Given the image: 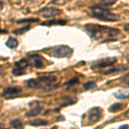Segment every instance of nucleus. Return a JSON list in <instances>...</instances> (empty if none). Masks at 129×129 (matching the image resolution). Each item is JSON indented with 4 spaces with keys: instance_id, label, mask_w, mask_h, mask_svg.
Listing matches in <instances>:
<instances>
[{
    "instance_id": "f257e3e1",
    "label": "nucleus",
    "mask_w": 129,
    "mask_h": 129,
    "mask_svg": "<svg viewBox=\"0 0 129 129\" xmlns=\"http://www.w3.org/2000/svg\"><path fill=\"white\" fill-rule=\"evenodd\" d=\"M84 28L87 34L95 41H99L103 39L104 35H106L108 38H109V41H112L111 38L116 37L120 33L118 28H109V27L106 26H101V25H95L91 23L85 24L84 26Z\"/></svg>"
},
{
    "instance_id": "f03ea898",
    "label": "nucleus",
    "mask_w": 129,
    "mask_h": 129,
    "mask_svg": "<svg viewBox=\"0 0 129 129\" xmlns=\"http://www.w3.org/2000/svg\"><path fill=\"white\" fill-rule=\"evenodd\" d=\"M91 16L100 21L103 22H115L119 20V17L116 14L110 11L108 8L101 5H95L89 8Z\"/></svg>"
},
{
    "instance_id": "7ed1b4c3",
    "label": "nucleus",
    "mask_w": 129,
    "mask_h": 129,
    "mask_svg": "<svg viewBox=\"0 0 129 129\" xmlns=\"http://www.w3.org/2000/svg\"><path fill=\"white\" fill-rule=\"evenodd\" d=\"M52 53L55 58H69L73 53V49L66 45H59L52 49Z\"/></svg>"
},
{
    "instance_id": "20e7f679",
    "label": "nucleus",
    "mask_w": 129,
    "mask_h": 129,
    "mask_svg": "<svg viewBox=\"0 0 129 129\" xmlns=\"http://www.w3.org/2000/svg\"><path fill=\"white\" fill-rule=\"evenodd\" d=\"M116 62H117V58L115 57L103 58V59H98L97 61L94 62L91 66V68L92 69H103V68L112 66Z\"/></svg>"
},
{
    "instance_id": "39448f33",
    "label": "nucleus",
    "mask_w": 129,
    "mask_h": 129,
    "mask_svg": "<svg viewBox=\"0 0 129 129\" xmlns=\"http://www.w3.org/2000/svg\"><path fill=\"white\" fill-rule=\"evenodd\" d=\"M103 116V110L100 107H94L89 109L88 113V121L89 124H94L99 121Z\"/></svg>"
},
{
    "instance_id": "423d86ee",
    "label": "nucleus",
    "mask_w": 129,
    "mask_h": 129,
    "mask_svg": "<svg viewBox=\"0 0 129 129\" xmlns=\"http://www.w3.org/2000/svg\"><path fill=\"white\" fill-rule=\"evenodd\" d=\"M39 13L41 14V16L44 18H53L55 16L60 15L62 13V10L58 9V8H53V7H46L41 9Z\"/></svg>"
},
{
    "instance_id": "0eeeda50",
    "label": "nucleus",
    "mask_w": 129,
    "mask_h": 129,
    "mask_svg": "<svg viewBox=\"0 0 129 129\" xmlns=\"http://www.w3.org/2000/svg\"><path fill=\"white\" fill-rule=\"evenodd\" d=\"M22 91V89L21 88V87L8 86L4 89L3 92H2V95H3V96L9 99V98H12V97L16 96V95H19Z\"/></svg>"
},
{
    "instance_id": "6e6552de",
    "label": "nucleus",
    "mask_w": 129,
    "mask_h": 129,
    "mask_svg": "<svg viewBox=\"0 0 129 129\" xmlns=\"http://www.w3.org/2000/svg\"><path fill=\"white\" fill-rule=\"evenodd\" d=\"M28 59H29V63L37 69H41L44 67V59L41 56L37 54V53L29 54Z\"/></svg>"
},
{
    "instance_id": "1a4fd4ad",
    "label": "nucleus",
    "mask_w": 129,
    "mask_h": 129,
    "mask_svg": "<svg viewBox=\"0 0 129 129\" xmlns=\"http://www.w3.org/2000/svg\"><path fill=\"white\" fill-rule=\"evenodd\" d=\"M129 68L128 66H126V64H120V66H116V67H113L111 69L108 70V71H105L103 72L104 75H114V74H117V73H120L121 72H125L126 70H127Z\"/></svg>"
},
{
    "instance_id": "9d476101",
    "label": "nucleus",
    "mask_w": 129,
    "mask_h": 129,
    "mask_svg": "<svg viewBox=\"0 0 129 129\" xmlns=\"http://www.w3.org/2000/svg\"><path fill=\"white\" fill-rule=\"evenodd\" d=\"M26 86L29 89H41L43 87L42 84L40 82V80L38 78H31L28 79V81H26Z\"/></svg>"
},
{
    "instance_id": "9b49d317",
    "label": "nucleus",
    "mask_w": 129,
    "mask_h": 129,
    "mask_svg": "<svg viewBox=\"0 0 129 129\" xmlns=\"http://www.w3.org/2000/svg\"><path fill=\"white\" fill-rule=\"evenodd\" d=\"M38 79L40 80V82L42 84L43 87H44V86H46V85L53 84L57 78H56V77H54V76H44V77L38 78Z\"/></svg>"
},
{
    "instance_id": "f8f14e48",
    "label": "nucleus",
    "mask_w": 129,
    "mask_h": 129,
    "mask_svg": "<svg viewBox=\"0 0 129 129\" xmlns=\"http://www.w3.org/2000/svg\"><path fill=\"white\" fill-rule=\"evenodd\" d=\"M41 111H42V106L37 105L35 108H33L32 109H30L29 111H27L25 113V116H27V117H34V116H37L38 114H40Z\"/></svg>"
},
{
    "instance_id": "ddd939ff",
    "label": "nucleus",
    "mask_w": 129,
    "mask_h": 129,
    "mask_svg": "<svg viewBox=\"0 0 129 129\" xmlns=\"http://www.w3.org/2000/svg\"><path fill=\"white\" fill-rule=\"evenodd\" d=\"M66 20H62V19H58V20H50L47 22H41V25L42 26H54V25H59V26H64L66 24Z\"/></svg>"
},
{
    "instance_id": "4468645a",
    "label": "nucleus",
    "mask_w": 129,
    "mask_h": 129,
    "mask_svg": "<svg viewBox=\"0 0 129 129\" xmlns=\"http://www.w3.org/2000/svg\"><path fill=\"white\" fill-rule=\"evenodd\" d=\"M114 96L117 99H126L129 97V90H126V89H118L117 91L114 93Z\"/></svg>"
},
{
    "instance_id": "2eb2a0df",
    "label": "nucleus",
    "mask_w": 129,
    "mask_h": 129,
    "mask_svg": "<svg viewBox=\"0 0 129 129\" xmlns=\"http://www.w3.org/2000/svg\"><path fill=\"white\" fill-rule=\"evenodd\" d=\"M28 64H29V63H28L27 59H19L18 61H16L15 63V67L16 68V69L24 71L28 66Z\"/></svg>"
},
{
    "instance_id": "dca6fc26",
    "label": "nucleus",
    "mask_w": 129,
    "mask_h": 129,
    "mask_svg": "<svg viewBox=\"0 0 129 129\" xmlns=\"http://www.w3.org/2000/svg\"><path fill=\"white\" fill-rule=\"evenodd\" d=\"M125 106H126V104H124V103H114V104H112L109 108V111L111 112V113L118 112V111H120V110L123 109L124 108H125Z\"/></svg>"
},
{
    "instance_id": "f3484780",
    "label": "nucleus",
    "mask_w": 129,
    "mask_h": 129,
    "mask_svg": "<svg viewBox=\"0 0 129 129\" xmlns=\"http://www.w3.org/2000/svg\"><path fill=\"white\" fill-rule=\"evenodd\" d=\"M77 102V98H72L71 96H66L62 99V103L60 104V107H66V106L73 104Z\"/></svg>"
},
{
    "instance_id": "a211bd4d",
    "label": "nucleus",
    "mask_w": 129,
    "mask_h": 129,
    "mask_svg": "<svg viewBox=\"0 0 129 129\" xmlns=\"http://www.w3.org/2000/svg\"><path fill=\"white\" fill-rule=\"evenodd\" d=\"M6 47H8L9 48H16V47L18 46V41L16 40V38H13V37H10L9 39L7 40L5 43Z\"/></svg>"
},
{
    "instance_id": "6ab92c4d",
    "label": "nucleus",
    "mask_w": 129,
    "mask_h": 129,
    "mask_svg": "<svg viewBox=\"0 0 129 129\" xmlns=\"http://www.w3.org/2000/svg\"><path fill=\"white\" fill-rule=\"evenodd\" d=\"M10 126L14 129H24L23 124L20 119H14L10 121Z\"/></svg>"
},
{
    "instance_id": "aec40b11",
    "label": "nucleus",
    "mask_w": 129,
    "mask_h": 129,
    "mask_svg": "<svg viewBox=\"0 0 129 129\" xmlns=\"http://www.w3.org/2000/svg\"><path fill=\"white\" fill-rule=\"evenodd\" d=\"M30 126H47L48 125V121L47 120H43V119H38V120H35L33 121L29 122Z\"/></svg>"
},
{
    "instance_id": "412c9836",
    "label": "nucleus",
    "mask_w": 129,
    "mask_h": 129,
    "mask_svg": "<svg viewBox=\"0 0 129 129\" xmlns=\"http://www.w3.org/2000/svg\"><path fill=\"white\" fill-rule=\"evenodd\" d=\"M78 84H79V79L75 77V78H71V79L69 81H67L66 83H64V88H70V87L73 86V85H76Z\"/></svg>"
},
{
    "instance_id": "4be33fe9",
    "label": "nucleus",
    "mask_w": 129,
    "mask_h": 129,
    "mask_svg": "<svg viewBox=\"0 0 129 129\" xmlns=\"http://www.w3.org/2000/svg\"><path fill=\"white\" fill-rule=\"evenodd\" d=\"M83 87H84V90H92V89H95L97 86L95 82L89 81V82L85 83V84L83 85Z\"/></svg>"
},
{
    "instance_id": "5701e85b",
    "label": "nucleus",
    "mask_w": 129,
    "mask_h": 129,
    "mask_svg": "<svg viewBox=\"0 0 129 129\" xmlns=\"http://www.w3.org/2000/svg\"><path fill=\"white\" fill-rule=\"evenodd\" d=\"M30 28H31V26L30 25H28V26H25V27H23V28H17V29L13 30V33L15 35H23L24 33L28 32Z\"/></svg>"
},
{
    "instance_id": "b1692460",
    "label": "nucleus",
    "mask_w": 129,
    "mask_h": 129,
    "mask_svg": "<svg viewBox=\"0 0 129 129\" xmlns=\"http://www.w3.org/2000/svg\"><path fill=\"white\" fill-rule=\"evenodd\" d=\"M39 22L38 18H23L16 21V23H23V22Z\"/></svg>"
},
{
    "instance_id": "393cba45",
    "label": "nucleus",
    "mask_w": 129,
    "mask_h": 129,
    "mask_svg": "<svg viewBox=\"0 0 129 129\" xmlns=\"http://www.w3.org/2000/svg\"><path fill=\"white\" fill-rule=\"evenodd\" d=\"M12 74L15 75V76H21V75H24L25 74V72L22 70H19V69H15L12 70Z\"/></svg>"
},
{
    "instance_id": "a878e982",
    "label": "nucleus",
    "mask_w": 129,
    "mask_h": 129,
    "mask_svg": "<svg viewBox=\"0 0 129 129\" xmlns=\"http://www.w3.org/2000/svg\"><path fill=\"white\" fill-rule=\"evenodd\" d=\"M120 81H121V83H123L124 84L129 86V73L125 75L124 77H122V78H120Z\"/></svg>"
},
{
    "instance_id": "bb28decb",
    "label": "nucleus",
    "mask_w": 129,
    "mask_h": 129,
    "mask_svg": "<svg viewBox=\"0 0 129 129\" xmlns=\"http://www.w3.org/2000/svg\"><path fill=\"white\" fill-rule=\"evenodd\" d=\"M118 129H129V125L128 124H124L119 126Z\"/></svg>"
},
{
    "instance_id": "cd10ccee",
    "label": "nucleus",
    "mask_w": 129,
    "mask_h": 129,
    "mask_svg": "<svg viewBox=\"0 0 129 129\" xmlns=\"http://www.w3.org/2000/svg\"><path fill=\"white\" fill-rule=\"evenodd\" d=\"M123 28L125 31H126V32H129V22L128 23H126L123 26Z\"/></svg>"
},
{
    "instance_id": "c85d7f7f",
    "label": "nucleus",
    "mask_w": 129,
    "mask_h": 129,
    "mask_svg": "<svg viewBox=\"0 0 129 129\" xmlns=\"http://www.w3.org/2000/svg\"><path fill=\"white\" fill-rule=\"evenodd\" d=\"M103 2H104V4H108V5H110V4H114L115 1H111V0H103Z\"/></svg>"
},
{
    "instance_id": "c756f323",
    "label": "nucleus",
    "mask_w": 129,
    "mask_h": 129,
    "mask_svg": "<svg viewBox=\"0 0 129 129\" xmlns=\"http://www.w3.org/2000/svg\"><path fill=\"white\" fill-rule=\"evenodd\" d=\"M4 2L3 1H0V10H3V8H4Z\"/></svg>"
},
{
    "instance_id": "7c9ffc66",
    "label": "nucleus",
    "mask_w": 129,
    "mask_h": 129,
    "mask_svg": "<svg viewBox=\"0 0 129 129\" xmlns=\"http://www.w3.org/2000/svg\"><path fill=\"white\" fill-rule=\"evenodd\" d=\"M51 129H58V127H57V126H53Z\"/></svg>"
},
{
    "instance_id": "2f4dec72",
    "label": "nucleus",
    "mask_w": 129,
    "mask_h": 129,
    "mask_svg": "<svg viewBox=\"0 0 129 129\" xmlns=\"http://www.w3.org/2000/svg\"><path fill=\"white\" fill-rule=\"evenodd\" d=\"M2 72H3V69H2V67L0 66V75L2 74Z\"/></svg>"
},
{
    "instance_id": "473e14b6",
    "label": "nucleus",
    "mask_w": 129,
    "mask_h": 129,
    "mask_svg": "<svg viewBox=\"0 0 129 129\" xmlns=\"http://www.w3.org/2000/svg\"><path fill=\"white\" fill-rule=\"evenodd\" d=\"M0 129H5V128H3V125L2 124H0Z\"/></svg>"
},
{
    "instance_id": "72a5a7b5",
    "label": "nucleus",
    "mask_w": 129,
    "mask_h": 129,
    "mask_svg": "<svg viewBox=\"0 0 129 129\" xmlns=\"http://www.w3.org/2000/svg\"><path fill=\"white\" fill-rule=\"evenodd\" d=\"M0 33H6V31H3L2 29H0Z\"/></svg>"
},
{
    "instance_id": "f704fd0d",
    "label": "nucleus",
    "mask_w": 129,
    "mask_h": 129,
    "mask_svg": "<svg viewBox=\"0 0 129 129\" xmlns=\"http://www.w3.org/2000/svg\"><path fill=\"white\" fill-rule=\"evenodd\" d=\"M128 115H129V110H128Z\"/></svg>"
}]
</instances>
